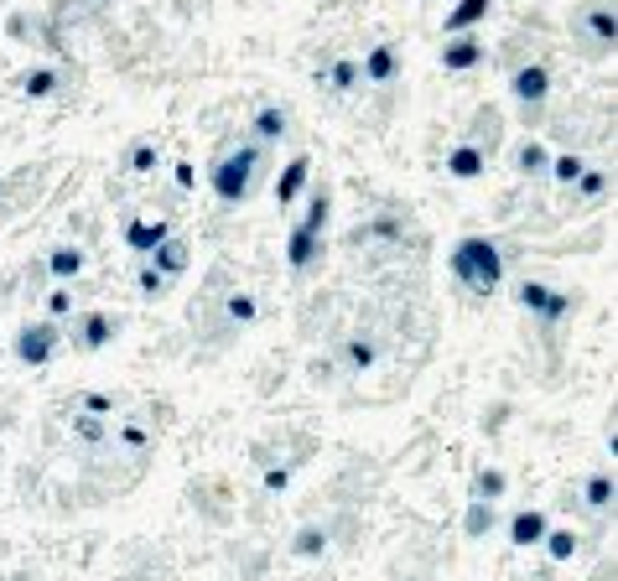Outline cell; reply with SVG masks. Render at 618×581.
<instances>
[{
  "label": "cell",
  "mask_w": 618,
  "mask_h": 581,
  "mask_svg": "<svg viewBox=\"0 0 618 581\" xmlns=\"http://www.w3.org/2000/svg\"><path fill=\"white\" fill-rule=\"evenodd\" d=\"M21 89H27L31 99H47V93L58 89V73H53V68H37V73H27V78H21Z\"/></svg>",
  "instance_id": "cell-28"
},
{
  "label": "cell",
  "mask_w": 618,
  "mask_h": 581,
  "mask_svg": "<svg viewBox=\"0 0 618 581\" xmlns=\"http://www.w3.org/2000/svg\"><path fill=\"white\" fill-rule=\"evenodd\" d=\"M141 296H146V302H161V296H167V276L151 270V265H141Z\"/></svg>",
  "instance_id": "cell-33"
},
{
  "label": "cell",
  "mask_w": 618,
  "mask_h": 581,
  "mask_svg": "<svg viewBox=\"0 0 618 581\" xmlns=\"http://www.w3.org/2000/svg\"><path fill=\"white\" fill-rule=\"evenodd\" d=\"M504 488H509V478H504L499 467H484V472H478V498H484V504H494Z\"/></svg>",
  "instance_id": "cell-30"
},
{
  "label": "cell",
  "mask_w": 618,
  "mask_h": 581,
  "mask_svg": "<svg viewBox=\"0 0 618 581\" xmlns=\"http://www.w3.org/2000/svg\"><path fill=\"white\" fill-rule=\"evenodd\" d=\"M110 337H115V317H110V311H78V317H73V348L99 353Z\"/></svg>",
  "instance_id": "cell-6"
},
{
  "label": "cell",
  "mask_w": 618,
  "mask_h": 581,
  "mask_svg": "<svg viewBox=\"0 0 618 581\" xmlns=\"http://www.w3.org/2000/svg\"><path fill=\"white\" fill-rule=\"evenodd\" d=\"M520 306L535 311V317H546V322H557V317L572 311V296H566V291H551V286H541V280H525V286H520Z\"/></svg>",
  "instance_id": "cell-5"
},
{
  "label": "cell",
  "mask_w": 618,
  "mask_h": 581,
  "mask_svg": "<svg viewBox=\"0 0 618 581\" xmlns=\"http://www.w3.org/2000/svg\"><path fill=\"white\" fill-rule=\"evenodd\" d=\"M47 270H53V280H78L84 276V249L78 245H58L53 254H47Z\"/></svg>",
  "instance_id": "cell-14"
},
{
  "label": "cell",
  "mask_w": 618,
  "mask_h": 581,
  "mask_svg": "<svg viewBox=\"0 0 618 581\" xmlns=\"http://www.w3.org/2000/svg\"><path fill=\"white\" fill-rule=\"evenodd\" d=\"M343 359H348V368H354V374H364V368L374 364V343H370V337H348Z\"/></svg>",
  "instance_id": "cell-26"
},
{
  "label": "cell",
  "mask_w": 618,
  "mask_h": 581,
  "mask_svg": "<svg viewBox=\"0 0 618 581\" xmlns=\"http://www.w3.org/2000/svg\"><path fill=\"white\" fill-rule=\"evenodd\" d=\"M614 31H618L614 5H592L588 11V36L598 42V47H614Z\"/></svg>",
  "instance_id": "cell-17"
},
{
  "label": "cell",
  "mask_w": 618,
  "mask_h": 581,
  "mask_svg": "<svg viewBox=\"0 0 618 581\" xmlns=\"http://www.w3.org/2000/svg\"><path fill=\"white\" fill-rule=\"evenodd\" d=\"M187 260H192V245H187V239H177V234H172L167 245H156L151 254H146V265H151V270H161L167 280H172V276H183V270H187Z\"/></svg>",
  "instance_id": "cell-9"
},
{
  "label": "cell",
  "mask_w": 618,
  "mask_h": 581,
  "mask_svg": "<svg viewBox=\"0 0 618 581\" xmlns=\"http://www.w3.org/2000/svg\"><path fill=\"white\" fill-rule=\"evenodd\" d=\"M359 78H364V84H390V78H395V47L379 42L370 58L359 62Z\"/></svg>",
  "instance_id": "cell-12"
},
{
  "label": "cell",
  "mask_w": 618,
  "mask_h": 581,
  "mask_svg": "<svg viewBox=\"0 0 618 581\" xmlns=\"http://www.w3.org/2000/svg\"><path fill=\"white\" fill-rule=\"evenodd\" d=\"M286 483H291V472H286V467H271V472H265V488H271V493H281Z\"/></svg>",
  "instance_id": "cell-37"
},
{
  "label": "cell",
  "mask_w": 618,
  "mask_h": 581,
  "mask_svg": "<svg viewBox=\"0 0 618 581\" xmlns=\"http://www.w3.org/2000/svg\"><path fill=\"white\" fill-rule=\"evenodd\" d=\"M73 431H78L84 441H99V436H104V421H99V416H84V410H78V416H73Z\"/></svg>",
  "instance_id": "cell-35"
},
{
  "label": "cell",
  "mask_w": 618,
  "mask_h": 581,
  "mask_svg": "<svg viewBox=\"0 0 618 581\" xmlns=\"http://www.w3.org/2000/svg\"><path fill=\"white\" fill-rule=\"evenodd\" d=\"M125 166H130L135 177L156 172V146H151V141H135V146H130V156H125Z\"/></svg>",
  "instance_id": "cell-27"
},
{
  "label": "cell",
  "mask_w": 618,
  "mask_h": 581,
  "mask_svg": "<svg viewBox=\"0 0 618 581\" xmlns=\"http://www.w3.org/2000/svg\"><path fill=\"white\" fill-rule=\"evenodd\" d=\"M572 187L582 192V203H598V198L608 192V172H603V166H588V172H582V177H577Z\"/></svg>",
  "instance_id": "cell-24"
},
{
  "label": "cell",
  "mask_w": 618,
  "mask_h": 581,
  "mask_svg": "<svg viewBox=\"0 0 618 581\" xmlns=\"http://www.w3.org/2000/svg\"><path fill=\"white\" fill-rule=\"evenodd\" d=\"M509 89H515V99H520L525 109H535V104H546V93H551V73H546L541 62H530V68H515Z\"/></svg>",
  "instance_id": "cell-7"
},
{
  "label": "cell",
  "mask_w": 618,
  "mask_h": 581,
  "mask_svg": "<svg viewBox=\"0 0 618 581\" xmlns=\"http://www.w3.org/2000/svg\"><path fill=\"white\" fill-rule=\"evenodd\" d=\"M73 317V291L58 286V291H47V322H68Z\"/></svg>",
  "instance_id": "cell-32"
},
{
  "label": "cell",
  "mask_w": 618,
  "mask_h": 581,
  "mask_svg": "<svg viewBox=\"0 0 618 581\" xmlns=\"http://www.w3.org/2000/svg\"><path fill=\"white\" fill-rule=\"evenodd\" d=\"M255 135H260V141H281V135H286V109L265 104V109L255 115Z\"/></svg>",
  "instance_id": "cell-21"
},
{
  "label": "cell",
  "mask_w": 618,
  "mask_h": 581,
  "mask_svg": "<svg viewBox=\"0 0 618 581\" xmlns=\"http://www.w3.org/2000/svg\"><path fill=\"white\" fill-rule=\"evenodd\" d=\"M588 504L592 509H608V504H614V478H608V472H592L588 478Z\"/></svg>",
  "instance_id": "cell-29"
},
{
  "label": "cell",
  "mask_w": 618,
  "mask_h": 581,
  "mask_svg": "<svg viewBox=\"0 0 618 581\" xmlns=\"http://www.w3.org/2000/svg\"><path fill=\"white\" fill-rule=\"evenodd\" d=\"M322 229H328V192H317L312 198L307 218L291 229V239H286V260H291V270H307L312 260L322 254Z\"/></svg>",
  "instance_id": "cell-3"
},
{
  "label": "cell",
  "mask_w": 618,
  "mask_h": 581,
  "mask_svg": "<svg viewBox=\"0 0 618 581\" xmlns=\"http://www.w3.org/2000/svg\"><path fill=\"white\" fill-rule=\"evenodd\" d=\"M198 182V177H192V166H187V161H177V187H192Z\"/></svg>",
  "instance_id": "cell-38"
},
{
  "label": "cell",
  "mask_w": 618,
  "mask_h": 581,
  "mask_svg": "<svg viewBox=\"0 0 618 581\" xmlns=\"http://www.w3.org/2000/svg\"><path fill=\"white\" fill-rule=\"evenodd\" d=\"M484 16H489V0H458L447 11V31H468V27H478Z\"/></svg>",
  "instance_id": "cell-16"
},
{
  "label": "cell",
  "mask_w": 618,
  "mask_h": 581,
  "mask_svg": "<svg viewBox=\"0 0 618 581\" xmlns=\"http://www.w3.org/2000/svg\"><path fill=\"white\" fill-rule=\"evenodd\" d=\"M452 276L463 280L468 291H494L499 280H504V260H499V245L494 239H463V245L452 249Z\"/></svg>",
  "instance_id": "cell-1"
},
{
  "label": "cell",
  "mask_w": 618,
  "mask_h": 581,
  "mask_svg": "<svg viewBox=\"0 0 618 581\" xmlns=\"http://www.w3.org/2000/svg\"><path fill=\"white\" fill-rule=\"evenodd\" d=\"M447 172H452L458 182H473V177L484 172V146H458V151L447 156Z\"/></svg>",
  "instance_id": "cell-15"
},
{
  "label": "cell",
  "mask_w": 618,
  "mask_h": 581,
  "mask_svg": "<svg viewBox=\"0 0 618 581\" xmlns=\"http://www.w3.org/2000/svg\"><path fill=\"white\" fill-rule=\"evenodd\" d=\"M58 343H62V327L58 322H27L21 333H16V359L31 368H42L53 353H58Z\"/></svg>",
  "instance_id": "cell-4"
},
{
  "label": "cell",
  "mask_w": 618,
  "mask_h": 581,
  "mask_svg": "<svg viewBox=\"0 0 618 581\" xmlns=\"http://www.w3.org/2000/svg\"><path fill=\"white\" fill-rule=\"evenodd\" d=\"M489 524H494V504H484V498H473L468 504V520H463V529L478 540V535H489Z\"/></svg>",
  "instance_id": "cell-23"
},
{
  "label": "cell",
  "mask_w": 618,
  "mask_h": 581,
  "mask_svg": "<svg viewBox=\"0 0 618 581\" xmlns=\"http://www.w3.org/2000/svg\"><path fill=\"white\" fill-rule=\"evenodd\" d=\"M515 166H520L525 177H546V166H551V151H546L541 141H525V146H520V156H515Z\"/></svg>",
  "instance_id": "cell-19"
},
{
  "label": "cell",
  "mask_w": 618,
  "mask_h": 581,
  "mask_svg": "<svg viewBox=\"0 0 618 581\" xmlns=\"http://www.w3.org/2000/svg\"><path fill=\"white\" fill-rule=\"evenodd\" d=\"M172 239V218H130L125 223V245L141 249V254H151L156 245H167Z\"/></svg>",
  "instance_id": "cell-8"
},
{
  "label": "cell",
  "mask_w": 618,
  "mask_h": 581,
  "mask_svg": "<svg viewBox=\"0 0 618 581\" xmlns=\"http://www.w3.org/2000/svg\"><path fill=\"white\" fill-rule=\"evenodd\" d=\"M541 545H546L551 561H572V555H577V529H546Z\"/></svg>",
  "instance_id": "cell-22"
},
{
  "label": "cell",
  "mask_w": 618,
  "mask_h": 581,
  "mask_svg": "<svg viewBox=\"0 0 618 581\" xmlns=\"http://www.w3.org/2000/svg\"><path fill=\"white\" fill-rule=\"evenodd\" d=\"M364 78H359V62L354 58H338L333 68H328V89H338V93H348V89H359Z\"/></svg>",
  "instance_id": "cell-20"
},
{
  "label": "cell",
  "mask_w": 618,
  "mask_h": 581,
  "mask_svg": "<svg viewBox=\"0 0 618 581\" xmlns=\"http://www.w3.org/2000/svg\"><path fill=\"white\" fill-rule=\"evenodd\" d=\"M546 172H551V177H557L561 187H572L577 177H582V172H588V161H582V156H557V161H551Z\"/></svg>",
  "instance_id": "cell-25"
},
{
  "label": "cell",
  "mask_w": 618,
  "mask_h": 581,
  "mask_svg": "<svg viewBox=\"0 0 618 581\" xmlns=\"http://www.w3.org/2000/svg\"><path fill=\"white\" fill-rule=\"evenodd\" d=\"M120 441L130 447V452H146V441H151V436H146L141 426H125V431H120Z\"/></svg>",
  "instance_id": "cell-36"
},
{
  "label": "cell",
  "mask_w": 618,
  "mask_h": 581,
  "mask_svg": "<svg viewBox=\"0 0 618 581\" xmlns=\"http://www.w3.org/2000/svg\"><path fill=\"white\" fill-rule=\"evenodd\" d=\"M78 410H84V416H99V421H110V416H115V399H110V395H84Z\"/></svg>",
  "instance_id": "cell-34"
},
{
  "label": "cell",
  "mask_w": 618,
  "mask_h": 581,
  "mask_svg": "<svg viewBox=\"0 0 618 581\" xmlns=\"http://www.w3.org/2000/svg\"><path fill=\"white\" fill-rule=\"evenodd\" d=\"M297 555H322L328 551V529H317V524H307L302 535H297V545H291Z\"/></svg>",
  "instance_id": "cell-31"
},
{
  "label": "cell",
  "mask_w": 618,
  "mask_h": 581,
  "mask_svg": "<svg viewBox=\"0 0 618 581\" xmlns=\"http://www.w3.org/2000/svg\"><path fill=\"white\" fill-rule=\"evenodd\" d=\"M255 177H260V146H240V151L218 156L214 198L224 203V208H240V203L249 198V187H255Z\"/></svg>",
  "instance_id": "cell-2"
},
{
  "label": "cell",
  "mask_w": 618,
  "mask_h": 581,
  "mask_svg": "<svg viewBox=\"0 0 618 581\" xmlns=\"http://www.w3.org/2000/svg\"><path fill=\"white\" fill-rule=\"evenodd\" d=\"M255 311H260V306H255V296H249V291H229V302H224V322H229V327H245V322H255Z\"/></svg>",
  "instance_id": "cell-18"
},
{
  "label": "cell",
  "mask_w": 618,
  "mask_h": 581,
  "mask_svg": "<svg viewBox=\"0 0 618 581\" xmlns=\"http://www.w3.org/2000/svg\"><path fill=\"white\" fill-rule=\"evenodd\" d=\"M312 177V156H297V161H286V172H281V182H276V203L286 208V203H297V192L307 187Z\"/></svg>",
  "instance_id": "cell-11"
},
{
  "label": "cell",
  "mask_w": 618,
  "mask_h": 581,
  "mask_svg": "<svg viewBox=\"0 0 618 581\" xmlns=\"http://www.w3.org/2000/svg\"><path fill=\"white\" fill-rule=\"evenodd\" d=\"M546 529H551V520H546L541 509H520V514L509 520V545L530 551V545H541V540H546Z\"/></svg>",
  "instance_id": "cell-10"
},
{
  "label": "cell",
  "mask_w": 618,
  "mask_h": 581,
  "mask_svg": "<svg viewBox=\"0 0 618 581\" xmlns=\"http://www.w3.org/2000/svg\"><path fill=\"white\" fill-rule=\"evenodd\" d=\"M478 58H484V42H473V36H458V42H447V47H442V62H447L452 73L478 68Z\"/></svg>",
  "instance_id": "cell-13"
}]
</instances>
